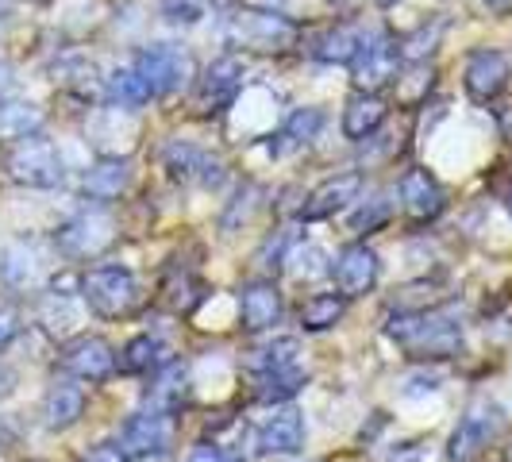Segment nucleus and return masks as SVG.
Returning a JSON list of instances; mask_svg holds the SVG:
<instances>
[{
    "mask_svg": "<svg viewBox=\"0 0 512 462\" xmlns=\"http://www.w3.org/2000/svg\"><path fill=\"white\" fill-rule=\"evenodd\" d=\"M385 335L409 355V359H455L462 351V328L443 316L436 308H420V312H397Z\"/></svg>",
    "mask_w": 512,
    "mask_h": 462,
    "instance_id": "obj_1",
    "label": "nucleus"
},
{
    "mask_svg": "<svg viewBox=\"0 0 512 462\" xmlns=\"http://www.w3.org/2000/svg\"><path fill=\"white\" fill-rule=\"evenodd\" d=\"M228 39L235 47H247V51L282 54L301 39V27L274 8H243L231 16Z\"/></svg>",
    "mask_w": 512,
    "mask_h": 462,
    "instance_id": "obj_2",
    "label": "nucleus"
},
{
    "mask_svg": "<svg viewBox=\"0 0 512 462\" xmlns=\"http://www.w3.org/2000/svg\"><path fill=\"white\" fill-rule=\"evenodd\" d=\"M501 432H505V409L497 401L482 397V401H474L466 409L459 428L451 432L447 455H451V462H478L501 439Z\"/></svg>",
    "mask_w": 512,
    "mask_h": 462,
    "instance_id": "obj_3",
    "label": "nucleus"
},
{
    "mask_svg": "<svg viewBox=\"0 0 512 462\" xmlns=\"http://www.w3.org/2000/svg\"><path fill=\"white\" fill-rule=\"evenodd\" d=\"M81 297H85V305L93 308L97 316L120 320L139 301V282L124 266H97V270H89L81 278Z\"/></svg>",
    "mask_w": 512,
    "mask_h": 462,
    "instance_id": "obj_4",
    "label": "nucleus"
},
{
    "mask_svg": "<svg viewBox=\"0 0 512 462\" xmlns=\"http://www.w3.org/2000/svg\"><path fill=\"white\" fill-rule=\"evenodd\" d=\"M8 174L20 181V185H31V189H54L66 178V166H62V154L51 139H39V135H27L20 139V147L8 158Z\"/></svg>",
    "mask_w": 512,
    "mask_h": 462,
    "instance_id": "obj_5",
    "label": "nucleus"
},
{
    "mask_svg": "<svg viewBox=\"0 0 512 462\" xmlns=\"http://www.w3.org/2000/svg\"><path fill=\"white\" fill-rule=\"evenodd\" d=\"M401 74V47L389 35H366L351 62V81L359 93H382Z\"/></svg>",
    "mask_w": 512,
    "mask_h": 462,
    "instance_id": "obj_6",
    "label": "nucleus"
},
{
    "mask_svg": "<svg viewBox=\"0 0 512 462\" xmlns=\"http://www.w3.org/2000/svg\"><path fill=\"white\" fill-rule=\"evenodd\" d=\"M112 239H116L112 216H108L104 208H89V212H81V216H74L70 224L58 228L54 247H58L66 258H97L101 251L112 247Z\"/></svg>",
    "mask_w": 512,
    "mask_h": 462,
    "instance_id": "obj_7",
    "label": "nucleus"
},
{
    "mask_svg": "<svg viewBox=\"0 0 512 462\" xmlns=\"http://www.w3.org/2000/svg\"><path fill=\"white\" fill-rule=\"evenodd\" d=\"M509 77H512L509 54L482 47V51H474L470 58H466V70H462V85H466L470 101L489 104V101H497V97L505 93Z\"/></svg>",
    "mask_w": 512,
    "mask_h": 462,
    "instance_id": "obj_8",
    "label": "nucleus"
},
{
    "mask_svg": "<svg viewBox=\"0 0 512 462\" xmlns=\"http://www.w3.org/2000/svg\"><path fill=\"white\" fill-rule=\"evenodd\" d=\"M239 85H243V62H239L235 54L216 58L205 74H201L197 89H193V112H197V116L220 112V108L231 104V97L239 93Z\"/></svg>",
    "mask_w": 512,
    "mask_h": 462,
    "instance_id": "obj_9",
    "label": "nucleus"
},
{
    "mask_svg": "<svg viewBox=\"0 0 512 462\" xmlns=\"http://www.w3.org/2000/svg\"><path fill=\"white\" fill-rule=\"evenodd\" d=\"M135 70L147 81L151 97H170L181 81H185V74H189V58L178 47H170V43H154L147 51H139Z\"/></svg>",
    "mask_w": 512,
    "mask_h": 462,
    "instance_id": "obj_10",
    "label": "nucleus"
},
{
    "mask_svg": "<svg viewBox=\"0 0 512 462\" xmlns=\"http://www.w3.org/2000/svg\"><path fill=\"white\" fill-rule=\"evenodd\" d=\"M62 366L74 374L77 382H104L116 370V351L104 343L101 335H77L62 347Z\"/></svg>",
    "mask_w": 512,
    "mask_h": 462,
    "instance_id": "obj_11",
    "label": "nucleus"
},
{
    "mask_svg": "<svg viewBox=\"0 0 512 462\" xmlns=\"http://www.w3.org/2000/svg\"><path fill=\"white\" fill-rule=\"evenodd\" d=\"M332 274L343 297H362V293H370V289L378 285L382 262H378V255H374L366 243H355V247H347L343 255L335 258Z\"/></svg>",
    "mask_w": 512,
    "mask_h": 462,
    "instance_id": "obj_12",
    "label": "nucleus"
},
{
    "mask_svg": "<svg viewBox=\"0 0 512 462\" xmlns=\"http://www.w3.org/2000/svg\"><path fill=\"white\" fill-rule=\"evenodd\" d=\"M166 170L178 181H201V185H220L224 181V162L193 143H170L166 147Z\"/></svg>",
    "mask_w": 512,
    "mask_h": 462,
    "instance_id": "obj_13",
    "label": "nucleus"
},
{
    "mask_svg": "<svg viewBox=\"0 0 512 462\" xmlns=\"http://www.w3.org/2000/svg\"><path fill=\"white\" fill-rule=\"evenodd\" d=\"M362 189V178L359 174H335V178H328L324 185H316L312 193L305 197V205H301V220H328V216H335L339 208H347L355 197H359Z\"/></svg>",
    "mask_w": 512,
    "mask_h": 462,
    "instance_id": "obj_14",
    "label": "nucleus"
},
{
    "mask_svg": "<svg viewBox=\"0 0 512 462\" xmlns=\"http://www.w3.org/2000/svg\"><path fill=\"white\" fill-rule=\"evenodd\" d=\"M305 447V416L297 409L274 412L262 428H258V451L262 455H297Z\"/></svg>",
    "mask_w": 512,
    "mask_h": 462,
    "instance_id": "obj_15",
    "label": "nucleus"
},
{
    "mask_svg": "<svg viewBox=\"0 0 512 462\" xmlns=\"http://www.w3.org/2000/svg\"><path fill=\"white\" fill-rule=\"evenodd\" d=\"M401 205H405V212L416 224H428V220H436L439 212L447 208V197H443L439 181L428 170H409L401 178Z\"/></svg>",
    "mask_w": 512,
    "mask_h": 462,
    "instance_id": "obj_16",
    "label": "nucleus"
},
{
    "mask_svg": "<svg viewBox=\"0 0 512 462\" xmlns=\"http://www.w3.org/2000/svg\"><path fill=\"white\" fill-rule=\"evenodd\" d=\"M185 397H189V366L178 359H166L154 370V382L147 385V405H151V412L170 416L185 405Z\"/></svg>",
    "mask_w": 512,
    "mask_h": 462,
    "instance_id": "obj_17",
    "label": "nucleus"
},
{
    "mask_svg": "<svg viewBox=\"0 0 512 462\" xmlns=\"http://www.w3.org/2000/svg\"><path fill=\"white\" fill-rule=\"evenodd\" d=\"M239 320L247 332H266L282 320V297L270 282H251L239 293Z\"/></svg>",
    "mask_w": 512,
    "mask_h": 462,
    "instance_id": "obj_18",
    "label": "nucleus"
},
{
    "mask_svg": "<svg viewBox=\"0 0 512 462\" xmlns=\"http://www.w3.org/2000/svg\"><path fill=\"white\" fill-rule=\"evenodd\" d=\"M362 39H366V35H362L359 27L335 24V27H328V31H320V35L308 39V54L320 58V62H328V66H351L362 47Z\"/></svg>",
    "mask_w": 512,
    "mask_h": 462,
    "instance_id": "obj_19",
    "label": "nucleus"
},
{
    "mask_svg": "<svg viewBox=\"0 0 512 462\" xmlns=\"http://www.w3.org/2000/svg\"><path fill=\"white\" fill-rule=\"evenodd\" d=\"M124 447L131 455H162L170 447V420L162 412H139L124 424Z\"/></svg>",
    "mask_w": 512,
    "mask_h": 462,
    "instance_id": "obj_20",
    "label": "nucleus"
},
{
    "mask_svg": "<svg viewBox=\"0 0 512 462\" xmlns=\"http://www.w3.org/2000/svg\"><path fill=\"white\" fill-rule=\"evenodd\" d=\"M128 185H131L128 158H101V162L89 166V174H85V181H81L85 197H93V201H116Z\"/></svg>",
    "mask_w": 512,
    "mask_h": 462,
    "instance_id": "obj_21",
    "label": "nucleus"
},
{
    "mask_svg": "<svg viewBox=\"0 0 512 462\" xmlns=\"http://www.w3.org/2000/svg\"><path fill=\"white\" fill-rule=\"evenodd\" d=\"M81 412H85V389L74 382H54L47 389V401H43V416H47V428L51 432H66V428H74L77 420H81Z\"/></svg>",
    "mask_w": 512,
    "mask_h": 462,
    "instance_id": "obj_22",
    "label": "nucleus"
},
{
    "mask_svg": "<svg viewBox=\"0 0 512 462\" xmlns=\"http://www.w3.org/2000/svg\"><path fill=\"white\" fill-rule=\"evenodd\" d=\"M385 112H389V108H385V101L378 93H359L355 101L343 108V135L355 139V143L370 139V135L385 124Z\"/></svg>",
    "mask_w": 512,
    "mask_h": 462,
    "instance_id": "obj_23",
    "label": "nucleus"
},
{
    "mask_svg": "<svg viewBox=\"0 0 512 462\" xmlns=\"http://www.w3.org/2000/svg\"><path fill=\"white\" fill-rule=\"evenodd\" d=\"M39 274H43V262H39V251H35V243H12L8 251H4V262H0V278L4 285H12V289H31V285L39 282Z\"/></svg>",
    "mask_w": 512,
    "mask_h": 462,
    "instance_id": "obj_24",
    "label": "nucleus"
},
{
    "mask_svg": "<svg viewBox=\"0 0 512 462\" xmlns=\"http://www.w3.org/2000/svg\"><path fill=\"white\" fill-rule=\"evenodd\" d=\"M47 124V112L31 101H0V135L4 139H27L39 135Z\"/></svg>",
    "mask_w": 512,
    "mask_h": 462,
    "instance_id": "obj_25",
    "label": "nucleus"
},
{
    "mask_svg": "<svg viewBox=\"0 0 512 462\" xmlns=\"http://www.w3.org/2000/svg\"><path fill=\"white\" fill-rule=\"evenodd\" d=\"M324 128V112L320 108H297L289 120H285V128L278 131V143H274V154H289L297 151V147H308L316 135Z\"/></svg>",
    "mask_w": 512,
    "mask_h": 462,
    "instance_id": "obj_26",
    "label": "nucleus"
},
{
    "mask_svg": "<svg viewBox=\"0 0 512 462\" xmlns=\"http://www.w3.org/2000/svg\"><path fill=\"white\" fill-rule=\"evenodd\" d=\"M347 312V297L343 293H316L301 305V328L305 332H328L343 320Z\"/></svg>",
    "mask_w": 512,
    "mask_h": 462,
    "instance_id": "obj_27",
    "label": "nucleus"
},
{
    "mask_svg": "<svg viewBox=\"0 0 512 462\" xmlns=\"http://www.w3.org/2000/svg\"><path fill=\"white\" fill-rule=\"evenodd\" d=\"M166 362V347L154 339V335H135L124 355H120V370L124 374H151Z\"/></svg>",
    "mask_w": 512,
    "mask_h": 462,
    "instance_id": "obj_28",
    "label": "nucleus"
},
{
    "mask_svg": "<svg viewBox=\"0 0 512 462\" xmlns=\"http://www.w3.org/2000/svg\"><path fill=\"white\" fill-rule=\"evenodd\" d=\"M305 382H308L305 370H301L297 362H293V366H282V370H266V374H262V382H258V389H255V397L258 401H266V405H270V401L278 405V401H289V397H293Z\"/></svg>",
    "mask_w": 512,
    "mask_h": 462,
    "instance_id": "obj_29",
    "label": "nucleus"
},
{
    "mask_svg": "<svg viewBox=\"0 0 512 462\" xmlns=\"http://www.w3.org/2000/svg\"><path fill=\"white\" fill-rule=\"evenodd\" d=\"M104 93H108V101L120 104V108H139V104L154 101L151 89H147V81L139 77V70H135V66H131V70H116V74L108 77Z\"/></svg>",
    "mask_w": 512,
    "mask_h": 462,
    "instance_id": "obj_30",
    "label": "nucleus"
},
{
    "mask_svg": "<svg viewBox=\"0 0 512 462\" xmlns=\"http://www.w3.org/2000/svg\"><path fill=\"white\" fill-rule=\"evenodd\" d=\"M297 339H274V343H266L262 351H255V359H251V366H255L258 374H266V370H282V366H293L297 362Z\"/></svg>",
    "mask_w": 512,
    "mask_h": 462,
    "instance_id": "obj_31",
    "label": "nucleus"
},
{
    "mask_svg": "<svg viewBox=\"0 0 512 462\" xmlns=\"http://www.w3.org/2000/svg\"><path fill=\"white\" fill-rule=\"evenodd\" d=\"M432 85H436V70H432L428 62H416L409 77L397 74V93H401V101L405 104H420L428 93H432Z\"/></svg>",
    "mask_w": 512,
    "mask_h": 462,
    "instance_id": "obj_32",
    "label": "nucleus"
},
{
    "mask_svg": "<svg viewBox=\"0 0 512 462\" xmlns=\"http://www.w3.org/2000/svg\"><path fill=\"white\" fill-rule=\"evenodd\" d=\"M205 8L208 0H158V12L162 20L174 27H193L205 20Z\"/></svg>",
    "mask_w": 512,
    "mask_h": 462,
    "instance_id": "obj_33",
    "label": "nucleus"
},
{
    "mask_svg": "<svg viewBox=\"0 0 512 462\" xmlns=\"http://www.w3.org/2000/svg\"><path fill=\"white\" fill-rule=\"evenodd\" d=\"M54 74H58L54 81H62L66 89H77V93H93V89H97V81H85V74H97V70H93V62H85V58H70V62H62Z\"/></svg>",
    "mask_w": 512,
    "mask_h": 462,
    "instance_id": "obj_34",
    "label": "nucleus"
},
{
    "mask_svg": "<svg viewBox=\"0 0 512 462\" xmlns=\"http://www.w3.org/2000/svg\"><path fill=\"white\" fill-rule=\"evenodd\" d=\"M439 35H443V24H424L416 35H409L405 39V47H401V58H409V62H424L428 54L436 51V43H439Z\"/></svg>",
    "mask_w": 512,
    "mask_h": 462,
    "instance_id": "obj_35",
    "label": "nucleus"
},
{
    "mask_svg": "<svg viewBox=\"0 0 512 462\" xmlns=\"http://www.w3.org/2000/svg\"><path fill=\"white\" fill-rule=\"evenodd\" d=\"M389 220V201L382 197H374V201H366V205L355 212V220H351V231H359V235H370V231H378Z\"/></svg>",
    "mask_w": 512,
    "mask_h": 462,
    "instance_id": "obj_36",
    "label": "nucleus"
},
{
    "mask_svg": "<svg viewBox=\"0 0 512 462\" xmlns=\"http://www.w3.org/2000/svg\"><path fill=\"white\" fill-rule=\"evenodd\" d=\"M285 262V235L278 231L274 239H266V247L258 251V266H266V270H282Z\"/></svg>",
    "mask_w": 512,
    "mask_h": 462,
    "instance_id": "obj_37",
    "label": "nucleus"
},
{
    "mask_svg": "<svg viewBox=\"0 0 512 462\" xmlns=\"http://www.w3.org/2000/svg\"><path fill=\"white\" fill-rule=\"evenodd\" d=\"M20 335V316L12 308H0V351Z\"/></svg>",
    "mask_w": 512,
    "mask_h": 462,
    "instance_id": "obj_38",
    "label": "nucleus"
},
{
    "mask_svg": "<svg viewBox=\"0 0 512 462\" xmlns=\"http://www.w3.org/2000/svg\"><path fill=\"white\" fill-rule=\"evenodd\" d=\"M85 462H131V459H128V447H120V443H101V447H93V455Z\"/></svg>",
    "mask_w": 512,
    "mask_h": 462,
    "instance_id": "obj_39",
    "label": "nucleus"
},
{
    "mask_svg": "<svg viewBox=\"0 0 512 462\" xmlns=\"http://www.w3.org/2000/svg\"><path fill=\"white\" fill-rule=\"evenodd\" d=\"M16 385H20V374H16L12 366L0 362V401H8V397L16 393Z\"/></svg>",
    "mask_w": 512,
    "mask_h": 462,
    "instance_id": "obj_40",
    "label": "nucleus"
},
{
    "mask_svg": "<svg viewBox=\"0 0 512 462\" xmlns=\"http://www.w3.org/2000/svg\"><path fill=\"white\" fill-rule=\"evenodd\" d=\"M185 462H224V455H220V447H212V443H197Z\"/></svg>",
    "mask_w": 512,
    "mask_h": 462,
    "instance_id": "obj_41",
    "label": "nucleus"
},
{
    "mask_svg": "<svg viewBox=\"0 0 512 462\" xmlns=\"http://www.w3.org/2000/svg\"><path fill=\"white\" fill-rule=\"evenodd\" d=\"M8 89H12V66L0 62V93H8Z\"/></svg>",
    "mask_w": 512,
    "mask_h": 462,
    "instance_id": "obj_42",
    "label": "nucleus"
},
{
    "mask_svg": "<svg viewBox=\"0 0 512 462\" xmlns=\"http://www.w3.org/2000/svg\"><path fill=\"white\" fill-rule=\"evenodd\" d=\"M486 8H489V12H509L512 0H486Z\"/></svg>",
    "mask_w": 512,
    "mask_h": 462,
    "instance_id": "obj_43",
    "label": "nucleus"
},
{
    "mask_svg": "<svg viewBox=\"0 0 512 462\" xmlns=\"http://www.w3.org/2000/svg\"><path fill=\"white\" fill-rule=\"evenodd\" d=\"M212 4H216V8H228L231 0H212Z\"/></svg>",
    "mask_w": 512,
    "mask_h": 462,
    "instance_id": "obj_44",
    "label": "nucleus"
},
{
    "mask_svg": "<svg viewBox=\"0 0 512 462\" xmlns=\"http://www.w3.org/2000/svg\"><path fill=\"white\" fill-rule=\"evenodd\" d=\"M505 462H512V443L505 447Z\"/></svg>",
    "mask_w": 512,
    "mask_h": 462,
    "instance_id": "obj_45",
    "label": "nucleus"
},
{
    "mask_svg": "<svg viewBox=\"0 0 512 462\" xmlns=\"http://www.w3.org/2000/svg\"><path fill=\"white\" fill-rule=\"evenodd\" d=\"M382 4H393V0H382Z\"/></svg>",
    "mask_w": 512,
    "mask_h": 462,
    "instance_id": "obj_46",
    "label": "nucleus"
},
{
    "mask_svg": "<svg viewBox=\"0 0 512 462\" xmlns=\"http://www.w3.org/2000/svg\"><path fill=\"white\" fill-rule=\"evenodd\" d=\"M509 212H512V201H509Z\"/></svg>",
    "mask_w": 512,
    "mask_h": 462,
    "instance_id": "obj_47",
    "label": "nucleus"
}]
</instances>
